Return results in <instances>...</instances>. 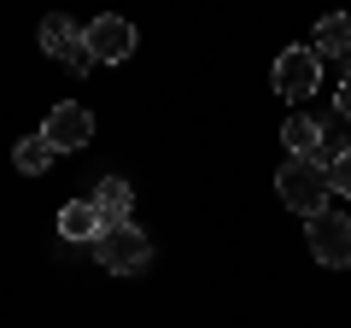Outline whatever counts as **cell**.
<instances>
[{"mask_svg": "<svg viewBox=\"0 0 351 328\" xmlns=\"http://www.w3.org/2000/svg\"><path fill=\"white\" fill-rule=\"evenodd\" d=\"M328 194H346V200H351V147L328 159Z\"/></svg>", "mask_w": 351, "mask_h": 328, "instance_id": "13", "label": "cell"}, {"mask_svg": "<svg viewBox=\"0 0 351 328\" xmlns=\"http://www.w3.org/2000/svg\"><path fill=\"white\" fill-rule=\"evenodd\" d=\"M41 47L53 53L59 65H71V71H94V53H88V41H82V30L71 24L64 12H53L47 24H41Z\"/></svg>", "mask_w": 351, "mask_h": 328, "instance_id": "7", "label": "cell"}, {"mask_svg": "<svg viewBox=\"0 0 351 328\" xmlns=\"http://www.w3.org/2000/svg\"><path fill=\"white\" fill-rule=\"evenodd\" d=\"M351 53V12H328L316 24V59H346Z\"/></svg>", "mask_w": 351, "mask_h": 328, "instance_id": "11", "label": "cell"}, {"mask_svg": "<svg viewBox=\"0 0 351 328\" xmlns=\"http://www.w3.org/2000/svg\"><path fill=\"white\" fill-rule=\"evenodd\" d=\"M269 82H276L281 100H304V94H316V82H322V59H316V47H281L276 65H269Z\"/></svg>", "mask_w": 351, "mask_h": 328, "instance_id": "3", "label": "cell"}, {"mask_svg": "<svg viewBox=\"0 0 351 328\" xmlns=\"http://www.w3.org/2000/svg\"><path fill=\"white\" fill-rule=\"evenodd\" d=\"M100 211H94V200H71V205H64V211H59V235L64 240H100Z\"/></svg>", "mask_w": 351, "mask_h": 328, "instance_id": "10", "label": "cell"}, {"mask_svg": "<svg viewBox=\"0 0 351 328\" xmlns=\"http://www.w3.org/2000/svg\"><path fill=\"white\" fill-rule=\"evenodd\" d=\"M339 65H346V76H351V53H346V59H339Z\"/></svg>", "mask_w": 351, "mask_h": 328, "instance_id": "15", "label": "cell"}, {"mask_svg": "<svg viewBox=\"0 0 351 328\" xmlns=\"http://www.w3.org/2000/svg\"><path fill=\"white\" fill-rule=\"evenodd\" d=\"M82 41H88V53H94V65H123L129 53H135V24L129 18H117V12H100L94 24L82 30Z\"/></svg>", "mask_w": 351, "mask_h": 328, "instance_id": "4", "label": "cell"}, {"mask_svg": "<svg viewBox=\"0 0 351 328\" xmlns=\"http://www.w3.org/2000/svg\"><path fill=\"white\" fill-rule=\"evenodd\" d=\"M311 253H316V264H328V270H346L351 264V217L346 211L311 217Z\"/></svg>", "mask_w": 351, "mask_h": 328, "instance_id": "5", "label": "cell"}, {"mask_svg": "<svg viewBox=\"0 0 351 328\" xmlns=\"http://www.w3.org/2000/svg\"><path fill=\"white\" fill-rule=\"evenodd\" d=\"M94 258H100L112 276H135V270L152 264V235L129 217V223H106L100 240H94Z\"/></svg>", "mask_w": 351, "mask_h": 328, "instance_id": "2", "label": "cell"}, {"mask_svg": "<svg viewBox=\"0 0 351 328\" xmlns=\"http://www.w3.org/2000/svg\"><path fill=\"white\" fill-rule=\"evenodd\" d=\"M276 188H281V205H287V211L322 217L328 211V159H287L281 176H276Z\"/></svg>", "mask_w": 351, "mask_h": 328, "instance_id": "1", "label": "cell"}, {"mask_svg": "<svg viewBox=\"0 0 351 328\" xmlns=\"http://www.w3.org/2000/svg\"><path fill=\"white\" fill-rule=\"evenodd\" d=\"M334 106H339V117H351V76L339 82V94H334Z\"/></svg>", "mask_w": 351, "mask_h": 328, "instance_id": "14", "label": "cell"}, {"mask_svg": "<svg viewBox=\"0 0 351 328\" xmlns=\"http://www.w3.org/2000/svg\"><path fill=\"white\" fill-rule=\"evenodd\" d=\"M53 159H59V152H53V147H47V141H41V135H24V141H18V147H12V164H18V170H24V176H41V170H47Z\"/></svg>", "mask_w": 351, "mask_h": 328, "instance_id": "12", "label": "cell"}, {"mask_svg": "<svg viewBox=\"0 0 351 328\" xmlns=\"http://www.w3.org/2000/svg\"><path fill=\"white\" fill-rule=\"evenodd\" d=\"M281 141H287V152L293 159H322V124H316V117H287V124H281Z\"/></svg>", "mask_w": 351, "mask_h": 328, "instance_id": "9", "label": "cell"}, {"mask_svg": "<svg viewBox=\"0 0 351 328\" xmlns=\"http://www.w3.org/2000/svg\"><path fill=\"white\" fill-rule=\"evenodd\" d=\"M129 205H135V188H129L123 176H106L100 188H94V211H100V223H129Z\"/></svg>", "mask_w": 351, "mask_h": 328, "instance_id": "8", "label": "cell"}, {"mask_svg": "<svg viewBox=\"0 0 351 328\" xmlns=\"http://www.w3.org/2000/svg\"><path fill=\"white\" fill-rule=\"evenodd\" d=\"M88 135H94V112H88V106H76V100L53 106L47 124H41V141H47L53 152H76V147H88Z\"/></svg>", "mask_w": 351, "mask_h": 328, "instance_id": "6", "label": "cell"}]
</instances>
